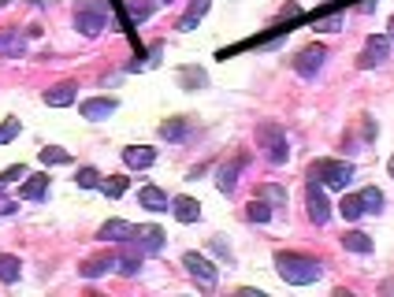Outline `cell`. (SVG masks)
<instances>
[{"label": "cell", "mask_w": 394, "mask_h": 297, "mask_svg": "<svg viewBox=\"0 0 394 297\" xmlns=\"http://www.w3.org/2000/svg\"><path fill=\"white\" fill-rule=\"evenodd\" d=\"M130 242H134L141 253H160L167 235H164L160 227H153V223H141V227H134V238H130Z\"/></svg>", "instance_id": "9c48e42d"}, {"label": "cell", "mask_w": 394, "mask_h": 297, "mask_svg": "<svg viewBox=\"0 0 394 297\" xmlns=\"http://www.w3.org/2000/svg\"><path fill=\"white\" fill-rule=\"evenodd\" d=\"M19 178H26V167H23V164L8 167V171L0 175V190H4V186H11V183H19Z\"/></svg>", "instance_id": "e575fe53"}, {"label": "cell", "mask_w": 394, "mask_h": 297, "mask_svg": "<svg viewBox=\"0 0 394 297\" xmlns=\"http://www.w3.org/2000/svg\"><path fill=\"white\" fill-rule=\"evenodd\" d=\"M257 197H265L268 204H275V209H286V190H283V186H275V183L257 186Z\"/></svg>", "instance_id": "4316f807"}, {"label": "cell", "mask_w": 394, "mask_h": 297, "mask_svg": "<svg viewBox=\"0 0 394 297\" xmlns=\"http://www.w3.org/2000/svg\"><path fill=\"white\" fill-rule=\"evenodd\" d=\"M97 238L101 242H130L134 238V223H127V219H108V223H104L101 230H97Z\"/></svg>", "instance_id": "4fadbf2b"}, {"label": "cell", "mask_w": 394, "mask_h": 297, "mask_svg": "<svg viewBox=\"0 0 394 297\" xmlns=\"http://www.w3.org/2000/svg\"><path fill=\"white\" fill-rule=\"evenodd\" d=\"M123 164L130 167V171H146V167L156 164V149H149V145H127L123 149Z\"/></svg>", "instance_id": "7c38bea8"}, {"label": "cell", "mask_w": 394, "mask_h": 297, "mask_svg": "<svg viewBox=\"0 0 394 297\" xmlns=\"http://www.w3.org/2000/svg\"><path fill=\"white\" fill-rule=\"evenodd\" d=\"M156 4H172V0H156Z\"/></svg>", "instance_id": "60d3db41"}, {"label": "cell", "mask_w": 394, "mask_h": 297, "mask_svg": "<svg viewBox=\"0 0 394 297\" xmlns=\"http://www.w3.org/2000/svg\"><path fill=\"white\" fill-rule=\"evenodd\" d=\"M115 271L127 275V279H134L138 271H141V249H138L134 242H123V249L115 253Z\"/></svg>", "instance_id": "8fae6325"}, {"label": "cell", "mask_w": 394, "mask_h": 297, "mask_svg": "<svg viewBox=\"0 0 394 297\" xmlns=\"http://www.w3.org/2000/svg\"><path fill=\"white\" fill-rule=\"evenodd\" d=\"M343 22H346V15H331V19H324V22H320V30H327V34H335L338 27H343Z\"/></svg>", "instance_id": "8d00e7d4"}, {"label": "cell", "mask_w": 394, "mask_h": 297, "mask_svg": "<svg viewBox=\"0 0 394 297\" xmlns=\"http://www.w3.org/2000/svg\"><path fill=\"white\" fill-rule=\"evenodd\" d=\"M343 249H350V253H372V238L364 235V230H346V235H343Z\"/></svg>", "instance_id": "7402d4cb"}, {"label": "cell", "mask_w": 394, "mask_h": 297, "mask_svg": "<svg viewBox=\"0 0 394 297\" xmlns=\"http://www.w3.org/2000/svg\"><path fill=\"white\" fill-rule=\"evenodd\" d=\"M186 131H190L186 119H167V123H160V138H167V141H182V138H186Z\"/></svg>", "instance_id": "83f0119b"}, {"label": "cell", "mask_w": 394, "mask_h": 297, "mask_svg": "<svg viewBox=\"0 0 394 297\" xmlns=\"http://www.w3.org/2000/svg\"><path fill=\"white\" fill-rule=\"evenodd\" d=\"M212 253H216V256H223L227 264H234V253H231V249H227V245H223L220 238H212Z\"/></svg>", "instance_id": "d590c367"}, {"label": "cell", "mask_w": 394, "mask_h": 297, "mask_svg": "<svg viewBox=\"0 0 394 297\" xmlns=\"http://www.w3.org/2000/svg\"><path fill=\"white\" fill-rule=\"evenodd\" d=\"M19 131H23V126H19V119H8V123H0V145H8L11 138H19Z\"/></svg>", "instance_id": "836d02e7"}, {"label": "cell", "mask_w": 394, "mask_h": 297, "mask_svg": "<svg viewBox=\"0 0 394 297\" xmlns=\"http://www.w3.org/2000/svg\"><path fill=\"white\" fill-rule=\"evenodd\" d=\"M112 268H115V253L97 256V260H86L82 268H78V275H82V279H97V275H104V271H112Z\"/></svg>", "instance_id": "ffe728a7"}, {"label": "cell", "mask_w": 394, "mask_h": 297, "mask_svg": "<svg viewBox=\"0 0 394 297\" xmlns=\"http://www.w3.org/2000/svg\"><path fill=\"white\" fill-rule=\"evenodd\" d=\"M305 209H309V219L317 227H324L327 219H331V204H327V193L317 178H309V186H305Z\"/></svg>", "instance_id": "8992f818"}, {"label": "cell", "mask_w": 394, "mask_h": 297, "mask_svg": "<svg viewBox=\"0 0 394 297\" xmlns=\"http://www.w3.org/2000/svg\"><path fill=\"white\" fill-rule=\"evenodd\" d=\"M246 216L253 219V223H268V219H272V209H268L265 197H253V201L246 204Z\"/></svg>", "instance_id": "f546056e"}, {"label": "cell", "mask_w": 394, "mask_h": 297, "mask_svg": "<svg viewBox=\"0 0 394 297\" xmlns=\"http://www.w3.org/2000/svg\"><path fill=\"white\" fill-rule=\"evenodd\" d=\"M387 56H390V37H383V34H372L369 41H364V53H361V60H357V67L361 71H372V67H379V63H387Z\"/></svg>", "instance_id": "ba28073f"}, {"label": "cell", "mask_w": 394, "mask_h": 297, "mask_svg": "<svg viewBox=\"0 0 394 297\" xmlns=\"http://www.w3.org/2000/svg\"><path fill=\"white\" fill-rule=\"evenodd\" d=\"M338 212H343V219H346V223H357V219L364 216L361 193H350V197H343V204H338Z\"/></svg>", "instance_id": "cb8c5ba5"}, {"label": "cell", "mask_w": 394, "mask_h": 297, "mask_svg": "<svg viewBox=\"0 0 394 297\" xmlns=\"http://www.w3.org/2000/svg\"><path fill=\"white\" fill-rule=\"evenodd\" d=\"M11 212H19V201H0V216H11Z\"/></svg>", "instance_id": "74e56055"}, {"label": "cell", "mask_w": 394, "mask_h": 297, "mask_svg": "<svg viewBox=\"0 0 394 297\" xmlns=\"http://www.w3.org/2000/svg\"><path fill=\"white\" fill-rule=\"evenodd\" d=\"M0 56H4V60H23L26 56V34L19 27L0 30Z\"/></svg>", "instance_id": "30bf717a"}, {"label": "cell", "mask_w": 394, "mask_h": 297, "mask_svg": "<svg viewBox=\"0 0 394 297\" xmlns=\"http://www.w3.org/2000/svg\"><path fill=\"white\" fill-rule=\"evenodd\" d=\"M172 216L179 223H197V219H201V204L193 197H172Z\"/></svg>", "instance_id": "2e32d148"}, {"label": "cell", "mask_w": 394, "mask_h": 297, "mask_svg": "<svg viewBox=\"0 0 394 297\" xmlns=\"http://www.w3.org/2000/svg\"><path fill=\"white\" fill-rule=\"evenodd\" d=\"M75 27L82 30L86 37H97L104 27H115L112 22V11L101 4V0H78L75 8Z\"/></svg>", "instance_id": "3957f363"}, {"label": "cell", "mask_w": 394, "mask_h": 297, "mask_svg": "<svg viewBox=\"0 0 394 297\" xmlns=\"http://www.w3.org/2000/svg\"><path fill=\"white\" fill-rule=\"evenodd\" d=\"M390 178H394V157H390Z\"/></svg>", "instance_id": "ab89813d"}, {"label": "cell", "mask_w": 394, "mask_h": 297, "mask_svg": "<svg viewBox=\"0 0 394 297\" xmlns=\"http://www.w3.org/2000/svg\"><path fill=\"white\" fill-rule=\"evenodd\" d=\"M82 190H101V171L97 167H78V178H75Z\"/></svg>", "instance_id": "d6a6232c"}, {"label": "cell", "mask_w": 394, "mask_h": 297, "mask_svg": "<svg viewBox=\"0 0 394 297\" xmlns=\"http://www.w3.org/2000/svg\"><path fill=\"white\" fill-rule=\"evenodd\" d=\"M42 164H45V167L71 164V152H68V149H60V145H45V149H42Z\"/></svg>", "instance_id": "f1b7e54d"}, {"label": "cell", "mask_w": 394, "mask_h": 297, "mask_svg": "<svg viewBox=\"0 0 394 297\" xmlns=\"http://www.w3.org/2000/svg\"><path fill=\"white\" fill-rule=\"evenodd\" d=\"M179 86L186 89V93H193V89H205L208 86V74L201 67H182L179 71Z\"/></svg>", "instance_id": "44dd1931"}, {"label": "cell", "mask_w": 394, "mask_h": 297, "mask_svg": "<svg viewBox=\"0 0 394 297\" xmlns=\"http://www.w3.org/2000/svg\"><path fill=\"white\" fill-rule=\"evenodd\" d=\"M82 119H94V123H101V119H108V115L115 112V100L112 97H89V100H82Z\"/></svg>", "instance_id": "5bb4252c"}, {"label": "cell", "mask_w": 394, "mask_h": 297, "mask_svg": "<svg viewBox=\"0 0 394 297\" xmlns=\"http://www.w3.org/2000/svg\"><path fill=\"white\" fill-rule=\"evenodd\" d=\"M387 37H390V41H394V19H390V34H387Z\"/></svg>", "instance_id": "f35d334b"}, {"label": "cell", "mask_w": 394, "mask_h": 297, "mask_svg": "<svg viewBox=\"0 0 394 297\" xmlns=\"http://www.w3.org/2000/svg\"><path fill=\"white\" fill-rule=\"evenodd\" d=\"M45 190H49V175H26L19 197H23V201H42Z\"/></svg>", "instance_id": "d6986e66"}, {"label": "cell", "mask_w": 394, "mask_h": 297, "mask_svg": "<svg viewBox=\"0 0 394 297\" xmlns=\"http://www.w3.org/2000/svg\"><path fill=\"white\" fill-rule=\"evenodd\" d=\"M309 178H317L327 190H346V183L353 178V164L350 160H317L309 167Z\"/></svg>", "instance_id": "277c9868"}, {"label": "cell", "mask_w": 394, "mask_h": 297, "mask_svg": "<svg viewBox=\"0 0 394 297\" xmlns=\"http://www.w3.org/2000/svg\"><path fill=\"white\" fill-rule=\"evenodd\" d=\"M182 268H186V271H190V275H193L197 282H201L205 290H212V286H216V279H220L216 264L208 260V256H201V253H186V256H182Z\"/></svg>", "instance_id": "52a82bcc"}, {"label": "cell", "mask_w": 394, "mask_h": 297, "mask_svg": "<svg viewBox=\"0 0 394 297\" xmlns=\"http://www.w3.org/2000/svg\"><path fill=\"white\" fill-rule=\"evenodd\" d=\"M257 149H265V160L275 164V167L291 160V141H286L283 126H275V123H260L257 126Z\"/></svg>", "instance_id": "7a4b0ae2"}, {"label": "cell", "mask_w": 394, "mask_h": 297, "mask_svg": "<svg viewBox=\"0 0 394 297\" xmlns=\"http://www.w3.org/2000/svg\"><path fill=\"white\" fill-rule=\"evenodd\" d=\"M242 164H246V160H231V164H223L220 171H216V190H220V193H234V186H239V171H242Z\"/></svg>", "instance_id": "e0dca14e"}, {"label": "cell", "mask_w": 394, "mask_h": 297, "mask_svg": "<svg viewBox=\"0 0 394 297\" xmlns=\"http://www.w3.org/2000/svg\"><path fill=\"white\" fill-rule=\"evenodd\" d=\"M123 8H127V15L134 19V22H146V19L153 15L156 0H123Z\"/></svg>", "instance_id": "d4e9b609"}, {"label": "cell", "mask_w": 394, "mask_h": 297, "mask_svg": "<svg viewBox=\"0 0 394 297\" xmlns=\"http://www.w3.org/2000/svg\"><path fill=\"white\" fill-rule=\"evenodd\" d=\"M324 60H327V48H324V45H305V48L294 56V71H298L305 82H312V79L324 71Z\"/></svg>", "instance_id": "5b68a950"}, {"label": "cell", "mask_w": 394, "mask_h": 297, "mask_svg": "<svg viewBox=\"0 0 394 297\" xmlns=\"http://www.w3.org/2000/svg\"><path fill=\"white\" fill-rule=\"evenodd\" d=\"M275 271H279V279L291 282V286H309V282H317L324 275L320 260L301 256V253H275Z\"/></svg>", "instance_id": "6da1fadb"}, {"label": "cell", "mask_w": 394, "mask_h": 297, "mask_svg": "<svg viewBox=\"0 0 394 297\" xmlns=\"http://www.w3.org/2000/svg\"><path fill=\"white\" fill-rule=\"evenodd\" d=\"M361 204H364V212H383V193H379L376 186H364L361 190Z\"/></svg>", "instance_id": "1f68e13d"}, {"label": "cell", "mask_w": 394, "mask_h": 297, "mask_svg": "<svg viewBox=\"0 0 394 297\" xmlns=\"http://www.w3.org/2000/svg\"><path fill=\"white\" fill-rule=\"evenodd\" d=\"M205 11H208V0H193V4L186 8V15L179 19V30H193L197 22L205 19Z\"/></svg>", "instance_id": "603a6c76"}, {"label": "cell", "mask_w": 394, "mask_h": 297, "mask_svg": "<svg viewBox=\"0 0 394 297\" xmlns=\"http://www.w3.org/2000/svg\"><path fill=\"white\" fill-rule=\"evenodd\" d=\"M138 204H141V209H149V212H167V204H172V201H167V193L160 186H141L138 190Z\"/></svg>", "instance_id": "9a60e30c"}, {"label": "cell", "mask_w": 394, "mask_h": 297, "mask_svg": "<svg viewBox=\"0 0 394 297\" xmlns=\"http://www.w3.org/2000/svg\"><path fill=\"white\" fill-rule=\"evenodd\" d=\"M101 193H104V197H123V193H127V178H120V175L101 178Z\"/></svg>", "instance_id": "4dcf8cb0"}, {"label": "cell", "mask_w": 394, "mask_h": 297, "mask_svg": "<svg viewBox=\"0 0 394 297\" xmlns=\"http://www.w3.org/2000/svg\"><path fill=\"white\" fill-rule=\"evenodd\" d=\"M19 275H23V260L19 256H0V282H19Z\"/></svg>", "instance_id": "484cf974"}, {"label": "cell", "mask_w": 394, "mask_h": 297, "mask_svg": "<svg viewBox=\"0 0 394 297\" xmlns=\"http://www.w3.org/2000/svg\"><path fill=\"white\" fill-rule=\"evenodd\" d=\"M45 105L49 108H68V105H75V82H60V86L45 89Z\"/></svg>", "instance_id": "ac0fdd59"}]
</instances>
